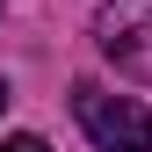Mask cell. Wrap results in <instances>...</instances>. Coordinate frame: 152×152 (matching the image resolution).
<instances>
[{"label": "cell", "instance_id": "obj_1", "mask_svg": "<svg viewBox=\"0 0 152 152\" xmlns=\"http://www.w3.org/2000/svg\"><path fill=\"white\" fill-rule=\"evenodd\" d=\"M72 116H80V130L94 138V152H152V116L130 94H109V87L80 80L72 87Z\"/></svg>", "mask_w": 152, "mask_h": 152}, {"label": "cell", "instance_id": "obj_3", "mask_svg": "<svg viewBox=\"0 0 152 152\" xmlns=\"http://www.w3.org/2000/svg\"><path fill=\"white\" fill-rule=\"evenodd\" d=\"M0 152H51L44 138H29V130H22V138H0Z\"/></svg>", "mask_w": 152, "mask_h": 152}, {"label": "cell", "instance_id": "obj_4", "mask_svg": "<svg viewBox=\"0 0 152 152\" xmlns=\"http://www.w3.org/2000/svg\"><path fill=\"white\" fill-rule=\"evenodd\" d=\"M0 109H7V80H0Z\"/></svg>", "mask_w": 152, "mask_h": 152}, {"label": "cell", "instance_id": "obj_2", "mask_svg": "<svg viewBox=\"0 0 152 152\" xmlns=\"http://www.w3.org/2000/svg\"><path fill=\"white\" fill-rule=\"evenodd\" d=\"M94 51L123 80L152 87V0H102L94 7Z\"/></svg>", "mask_w": 152, "mask_h": 152}]
</instances>
